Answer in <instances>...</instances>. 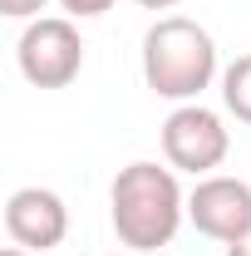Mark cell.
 I'll use <instances>...</instances> for the list:
<instances>
[{
	"mask_svg": "<svg viewBox=\"0 0 251 256\" xmlns=\"http://www.w3.org/2000/svg\"><path fill=\"white\" fill-rule=\"evenodd\" d=\"M108 222L128 252H162L172 246L178 226L188 222V192L178 182V168L162 162H128L108 188Z\"/></svg>",
	"mask_w": 251,
	"mask_h": 256,
	"instance_id": "1",
	"label": "cell"
},
{
	"mask_svg": "<svg viewBox=\"0 0 251 256\" xmlns=\"http://www.w3.org/2000/svg\"><path fill=\"white\" fill-rule=\"evenodd\" d=\"M143 79L158 98L197 104L217 79V40L188 15H162L143 34Z\"/></svg>",
	"mask_w": 251,
	"mask_h": 256,
	"instance_id": "2",
	"label": "cell"
},
{
	"mask_svg": "<svg viewBox=\"0 0 251 256\" xmlns=\"http://www.w3.org/2000/svg\"><path fill=\"white\" fill-rule=\"evenodd\" d=\"M15 60L34 89H64L84 69V34L69 15H40L15 40Z\"/></svg>",
	"mask_w": 251,
	"mask_h": 256,
	"instance_id": "3",
	"label": "cell"
},
{
	"mask_svg": "<svg viewBox=\"0 0 251 256\" xmlns=\"http://www.w3.org/2000/svg\"><path fill=\"white\" fill-rule=\"evenodd\" d=\"M232 153V133L222 124V114L202 108V104H178L162 118V158L178 172L192 178H212Z\"/></svg>",
	"mask_w": 251,
	"mask_h": 256,
	"instance_id": "4",
	"label": "cell"
},
{
	"mask_svg": "<svg viewBox=\"0 0 251 256\" xmlns=\"http://www.w3.org/2000/svg\"><path fill=\"white\" fill-rule=\"evenodd\" d=\"M188 222L222 246L242 242L251 232V182L226 178V172L197 178V188L188 192Z\"/></svg>",
	"mask_w": 251,
	"mask_h": 256,
	"instance_id": "5",
	"label": "cell"
},
{
	"mask_svg": "<svg viewBox=\"0 0 251 256\" xmlns=\"http://www.w3.org/2000/svg\"><path fill=\"white\" fill-rule=\"evenodd\" d=\"M5 232L25 252H54L69 236V207L50 188H15L5 197Z\"/></svg>",
	"mask_w": 251,
	"mask_h": 256,
	"instance_id": "6",
	"label": "cell"
},
{
	"mask_svg": "<svg viewBox=\"0 0 251 256\" xmlns=\"http://www.w3.org/2000/svg\"><path fill=\"white\" fill-rule=\"evenodd\" d=\"M222 104L236 124H251V54L222 69Z\"/></svg>",
	"mask_w": 251,
	"mask_h": 256,
	"instance_id": "7",
	"label": "cell"
},
{
	"mask_svg": "<svg viewBox=\"0 0 251 256\" xmlns=\"http://www.w3.org/2000/svg\"><path fill=\"white\" fill-rule=\"evenodd\" d=\"M60 5L74 15V20H98V15H108L118 0H60Z\"/></svg>",
	"mask_w": 251,
	"mask_h": 256,
	"instance_id": "8",
	"label": "cell"
},
{
	"mask_svg": "<svg viewBox=\"0 0 251 256\" xmlns=\"http://www.w3.org/2000/svg\"><path fill=\"white\" fill-rule=\"evenodd\" d=\"M40 10H44V0H0V15H10V20H40Z\"/></svg>",
	"mask_w": 251,
	"mask_h": 256,
	"instance_id": "9",
	"label": "cell"
},
{
	"mask_svg": "<svg viewBox=\"0 0 251 256\" xmlns=\"http://www.w3.org/2000/svg\"><path fill=\"white\" fill-rule=\"evenodd\" d=\"M226 256H251V232L242 236V242H232V246H226Z\"/></svg>",
	"mask_w": 251,
	"mask_h": 256,
	"instance_id": "10",
	"label": "cell"
},
{
	"mask_svg": "<svg viewBox=\"0 0 251 256\" xmlns=\"http://www.w3.org/2000/svg\"><path fill=\"white\" fill-rule=\"evenodd\" d=\"M138 5H143V10H172L178 0H138Z\"/></svg>",
	"mask_w": 251,
	"mask_h": 256,
	"instance_id": "11",
	"label": "cell"
},
{
	"mask_svg": "<svg viewBox=\"0 0 251 256\" xmlns=\"http://www.w3.org/2000/svg\"><path fill=\"white\" fill-rule=\"evenodd\" d=\"M0 256H30V252H25V246H5Z\"/></svg>",
	"mask_w": 251,
	"mask_h": 256,
	"instance_id": "12",
	"label": "cell"
},
{
	"mask_svg": "<svg viewBox=\"0 0 251 256\" xmlns=\"http://www.w3.org/2000/svg\"><path fill=\"white\" fill-rule=\"evenodd\" d=\"M108 256H138V252H108Z\"/></svg>",
	"mask_w": 251,
	"mask_h": 256,
	"instance_id": "13",
	"label": "cell"
}]
</instances>
